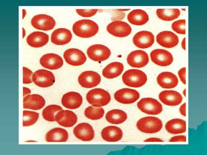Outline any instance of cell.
<instances>
[{
  "mask_svg": "<svg viewBox=\"0 0 207 155\" xmlns=\"http://www.w3.org/2000/svg\"><path fill=\"white\" fill-rule=\"evenodd\" d=\"M72 30L77 36L89 38L95 35L99 30L97 24L91 20L84 19L78 21L73 25Z\"/></svg>",
  "mask_w": 207,
  "mask_h": 155,
  "instance_id": "cell-1",
  "label": "cell"
},
{
  "mask_svg": "<svg viewBox=\"0 0 207 155\" xmlns=\"http://www.w3.org/2000/svg\"><path fill=\"white\" fill-rule=\"evenodd\" d=\"M123 82L126 86L134 88L140 87L146 83L147 77L142 71L137 69H130L126 71L122 77Z\"/></svg>",
  "mask_w": 207,
  "mask_h": 155,
  "instance_id": "cell-2",
  "label": "cell"
},
{
  "mask_svg": "<svg viewBox=\"0 0 207 155\" xmlns=\"http://www.w3.org/2000/svg\"><path fill=\"white\" fill-rule=\"evenodd\" d=\"M162 123L159 118L153 116L144 117L137 122L136 126L141 131L147 133H153L160 131L162 127Z\"/></svg>",
  "mask_w": 207,
  "mask_h": 155,
  "instance_id": "cell-3",
  "label": "cell"
},
{
  "mask_svg": "<svg viewBox=\"0 0 207 155\" xmlns=\"http://www.w3.org/2000/svg\"><path fill=\"white\" fill-rule=\"evenodd\" d=\"M87 102L93 106L101 107L107 105L111 100L110 94L106 90L96 88L88 92L86 96Z\"/></svg>",
  "mask_w": 207,
  "mask_h": 155,
  "instance_id": "cell-4",
  "label": "cell"
},
{
  "mask_svg": "<svg viewBox=\"0 0 207 155\" xmlns=\"http://www.w3.org/2000/svg\"><path fill=\"white\" fill-rule=\"evenodd\" d=\"M137 106L141 111L148 115L159 114L163 109L162 104L157 100L151 98L141 99L137 102Z\"/></svg>",
  "mask_w": 207,
  "mask_h": 155,
  "instance_id": "cell-5",
  "label": "cell"
},
{
  "mask_svg": "<svg viewBox=\"0 0 207 155\" xmlns=\"http://www.w3.org/2000/svg\"><path fill=\"white\" fill-rule=\"evenodd\" d=\"M32 80L37 86L47 88L52 86L55 82V77L51 71L44 69L36 71L33 74Z\"/></svg>",
  "mask_w": 207,
  "mask_h": 155,
  "instance_id": "cell-6",
  "label": "cell"
},
{
  "mask_svg": "<svg viewBox=\"0 0 207 155\" xmlns=\"http://www.w3.org/2000/svg\"><path fill=\"white\" fill-rule=\"evenodd\" d=\"M87 54L90 59L95 61H102L108 59L110 55V49L105 45L95 44L87 49Z\"/></svg>",
  "mask_w": 207,
  "mask_h": 155,
  "instance_id": "cell-7",
  "label": "cell"
},
{
  "mask_svg": "<svg viewBox=\"0 0 207 155\" xmlns=\"http://www.w3.org/2000/svg\"><path fill=\"white\" fill-rule=\"evenodd\" d=\"M31 23L34 28L44 31L52 30L55 25V22L53 18L45 14L35 15L31 19Z\"/></svg>",
  "mask_w": 207,
  "mask_h": 155,
  "instance_id": "cell-8",
  "label": "cell"
},
{
  "mask_svg": "<svg viewBox=\"0 0 207 155\" xmlns=\"http://www.w3.org/2000/svg\"><path fill=\"white\" fill-rule=\"evenodd\" d=\"M107 30L111 35L119 37H124L129 35L131 32L130 26L127 23L116 21L109 24Z\"/></svg>",
  "mask_w": 207,
  "mask_h": 155,
  "instance_id": "cell-9",
  "label": "cell"
},
{
  "mask_svg": "<svg viewBox=\"0 0 207 155\" xmlns=\"http://www.w3.org/2000/svg\"><path fill=\"white\" fill-rule=\"evenodd\" d=\"M115 99L118 102L124 104L133 103L137 100L140 94L136 90L123 88L116 91L114 95Z\"/></svg>",
  "mask_w": 207,
  "mask_h": 155,
  "instance_id": "cell-10",
  "label": "cell"
},
{
  "mask_svg": "<svg viewBox=\"0 0 207 155\" xmlns=\"http://www.w3.org/2000/svg\"><path fill=\"white\" fill-rule=\"evenodd\" d=\"M101 77L97 72L92 71L83 72L79 76L78 81L82 87L91 88L97 86L100 83Z\"/></svg>",
  "mask_w": 207,
  "mask_h": 155,
  "instance_id": "cell-11",
  "label": "cell"
},
{
  "mask_svg": "<svg viewBox=\"0 0 207 155\" xmlns=\"http://www.w3.org/2000/svg\"><path fill=\"white\" fill-rule=\"evenodd\" d=\"M63 57L66 62L74 66H78L84 64L87 58L80 50L75 48L67 49L64 52Z\"/></svg>",
  "mask_w": 207,
  "mask_h": 155,
  "instance_id": "cell-12",
  "label": "cell"
},
{
  "mask_svg": "<svg viewBox=\"0 0 207 155\" xmlns=\"http://www.w3.org/2000/svg\"><path fill=\"white\" fill-rule=\"evenodd\" d=\"M149 61L148 54L141 50H136L131 52L127 58L128 63L133 67H143L147 64Z\"/></svg>",
  "mask_w": 207,
  "mask_h": 155,
  "instance_id": "cell-13",
  "label": "cell"
},
{
  "mask_svg": "<svg viewBox=\"0 0 207 155\" xmlns=\"http://www.w3.org/2000/svg\"><path fill=\"white\" fill-rule=\"evenodd\" d=\"M150 56L153 63L161 66H168L173 61V57L171 54L164 49H155L151 52Z\"/></svg>",
  "mask_w": 207,
  "mask_h": 155,
  "instance_id": "cell-14",
  "label": "cell"
},
{
  "mask_svg": "<svg viewBox=\"0 0 207 155\" xmlns=\"http://www.w3.org/2000/svg\"><path fill=\"white\" fill-rule=\"evenodd\" d=\"M154 37L151 32L142 31L137 33L134 36L133 41L134 44L140 49L149 48L153 44Z\"/></svg>",
  "mask_w": 207,
  "mask_h": 155,
  "instance_id": "cell-15",
  "label": "cell"
},
{
  "mask_svg": "<svg viewBox=\"0 0 207 155\" xmlns=\"http://www.w3.org/2000/svg\"><path fill=\"white\" fill-rule=\"evenodd\" d=\"M73 133L76 138L83 141H89L94 137V131L92 126L86 123H80L73 129Z\"/></svg>",
  "mask_w": 207,
  "mask_h": 155,
  "instance_id": "cell-16",
  "label": "cell"
},
{
  "mask_svg": "<svg viewBox=\"0 0 207 155\" xmlns=\"http://www.w3.org/2000/svg\"><path fill=\"white\" fill-rule=\"evenodd\" d=\"M39 61L43 67L50 70L60 68L63 64L62 58L58 55L53 53L44 55L41 58Z\"/></svg>",
  "mask_w": 207,
  "mask_h": 155,
  "instance_id": "cell-17",
  "label": "cell"
},
{
  "mask_svg": "<svg viewBox=\"0 0 207 155\" xmlns=\"http://www.w3.org/2000/svg\"><path fill=\"white\" fill-rule=\"evenodd\" d=\"M55 121L58 124L65 127L73 126L77 122V117L72 111L68 110H62L58 112L55 117Z\"/></svg>",
  "mask_w": 207,
  "mask_h": 155,
  "instance_id": "cell-18",
  "label": "cell"
},
{
  "mask_svg": "<svg viewBox=\"0 0 207 155\" xmlns=\"http://www.w3.org/2000/svg\"><path fill=\"white\" fill-rule=\"evenodd\" d=\"M156 41L161 46L166 48H172L179 42L178 36L172 32L164 31L158 33L156 37Z\"/></svg>",
  "mask_w": 207,
  "mask_h": 155,
  "instance_id": "cell-19",
  "label": "cell"
},
{
  "mask_svg": "<svg viewBox=\"0 0 207 155\" xmlns=\"http://www.w3.org/2000/svg\"><path fill=\"white\" fill-rule=\"evenodd\" d=\"M159 98L163 104L169 106H176L182 102L183 97L180 93L173 90H165L160 93Z\"/></svg>",
  "mask_w": 207,
  "mask_h": 155,
  "instance_id": "cell-20",
  "label": "cell"
},
{
  "mask_svg": "<svg viewBox=\"0 0 207 155\" xmlns=\"http://www.w3.org/2000/svg\"><path fill=\"white\" fill-rule=\"evenodd\" d=\"M83 102L82 96L79 93L70 92L64 94L61 99V102L65 107L70 109L79 108Z\"/></svg>",
  "mask_w": 207,
  "mask_h": 155,
  "instance_id": "cell-21",
  "label": "cell"
},
{
  "mask_svg": "<svg viewBox=\"0 0 207 155\" xmlns=\"http://www.w3.org/2000/svg\"><path fill=\"white\" fill-rule=\"evenodd\" d=\"M45 104L44 98L39 94H29L23 98V105L24 109L39 110L43 108Z\"/></svg>",
  "mask_w": 207,
  "mask_h": 155,
  "instance_id": "cell-22",
  "label": "cell"
},
{
  "mask_svg": "<svg viewBox=\"0 0 207 155\" xmlns=\"http://www.w3.org/2000/svg\"><path fill=\"white\" fill-rule=\"evenodd\" d=\"M72 37L71 32L65 28H59L54 30L51 35V41L57 45H62L70 42Z\"/></svg>",
  "mask_w": 207,
  "mask_h": 155,
  "instance_id": "cell-23",
  "label": "cell"
},
{
  "mask_svg": "<svg viewBox=\"0 0 207 155\" xmlns=\"http://www.w3.org/2000/svg\"><path fill=\"white\" fill-rule=\"evenodd\" d=\"M157 81L159 85L164 88L170 89L175 87L178 84L177 76L170 72H164L158 75Z\"/></svg>",
  "mask_w": 207,
  "mask_h": 155,
  "instance_id": "cell-24",
  "label": "cell"
},
{
  "mask_svg": "<svg viewBox=\"0 0 207 155\" xmlns=\"http://www.w3.org/2000/svg\"><path fill=\"white\" fill-rule=\"evenodd\" d=\"M49 36L41 32L36 31L30 34L27 37L26 42L30 46L34 48L42 47L48 42Z\"/></svg>",
  "mask_w": 207,
  "mask_h": 155,
  "instance_id": "cell-25",
  "label": "cell"
},
{
  "mask_svg": "<svg viewBox=\"0 0 207 155\" xmlns=\"http://www.w3.org/2000/svg\"><path fill=\"white\" fill-rule=\"evenodd\" d=\"M123 135L122 130L114 126H109L104 128L101 132L103 140L108 142H116L121 139Z\"/></svg>",
  "mask_w": 207,
  "mask_h": 155,
  "instance_id": "cell-26",
  "label": "cell"
},
{
  "mask_svg": "<svg viewBox=\"0 0 207 155\" xmlns=\"http://www.w3.org/2000/svg\"><path fill=\"white\" fill-rule=\"evenodd\" d=\"M68 138V133L65 129L56 127L48 131L45 136V140L48 142H65Z\"/></svg>",
  "mask_w": 207,
  "mask_h": 155,
  "instance_id": "cell-27",
  "label": "cell"
},
{
  "mask_svg": "<svg viewBox=\"0 0 207 155\" xmlns=\"http://www.w3.org/2000/svg\"><path fill=\"white\" fill-rule=\"evenodd\" d=\"M165 128L169 133L173 134L182 133L186 131V121L180 119H174L168 121Z\"/></svg>",
  "mask_w": 207,
  "mask_h": 155,
  "instance_id": "cell-28",
  "label": "cell"
},
{
  "mask_svg": "<svg viewBox=\"0 0 207 155\" xmlns=\"http://www.w3.org/2000/svg\"><path fill=\"white\" fill-rule=\"evenodd\" d=\"M149 19V16L144 11L136 9L131 11L127 16V20L131 24L135 25H142L146 23Z\"/></svg>",
  "mask_w": 207,
  "mask_h": 155,
  "instance_id": "cell-29",
  "label": "cell"
},
{
  "mask_svg": "<svg viewBox=\"0 0 207 155\" xmlns=\"http://www.w3.org/2000/svg\"><path fill=\"white\" fill-rule=\"evenodd\" d=\"M124 69L123 64L119 62L111 63L107 65L103 69L102 75L108 79H112L120 75Z\"/></svg>",
  "mask_w": 207,
  "mask_h": 155,
  "instance_id": "cell-30",
  "label": "cell"
},
{
  "mask_svg": "<svg viewBox=\"0 0 207 155\" xmlns=\"http://www.w3.org/2000/svg\"><path fill=\"white\" fill-rule=\"evenodd\" d=\"M106 120L110 123L114 124H121L125 121L127 115L124 111L118 109L111 110L106 114Z\"/></svg>",
  "mask_w": 207,
  "mask_h": 155,
  "instance_id": "cell-31",
  "label": "cell"
},
{
  "mask_svg": "<svg viewBox=\"0 0 207 155\" xmlns=\"http://www.w3.org/2000/svg\"><path fill=\"white\" fill-rule=\"evenodd\" d=\"M156 13L160 19L169 21L177 18L180 15V11L178 9H157Z\"/></svg>",
  "mask_w": 207,
  "mask_h": 155,
  "instance_id": "cell-32",
  "label": "cell"
},
{
  "mask_svg": "<svg viewBox=\"0 0 207 155\" xmlns=\"http://www.w3.org/2000/svg\"><path fill=\"white\" fill-rule=\"evenodd\" d=\"M62 110V108L60 106L55 104L48 105L43 110L42 115L45 120L50 121H55V117L57 113Z\"/></svg>",
  "mask_w": 207,
  "mask_h": 155,
  "instance_id": "cell-33",
  "label": "cell"
},
{
  "mask_svg": "<svg viewBox=\"0 0 207 155\" xmlns=\"http://www.w3.org/2000/svg\"><path fill=\"white\" fill-rule=\"evenodd\" d=\"M104 113V109L100 107L90 106L87 108L84 111L85 116L92 120H97L103 117Z\"/></svg>",
  "mask_w": 207,
  "mask_h": 155,
  "instance_id": "cell-34",
  "label": "cell"
},
{
  "mask_svg": "<svg viewBox=\"0 0 207 155\" xmlns=\"http://www.w3.org/2000/svg\"><path fill=\"white\" fill-rule=\"evenodd\" d=\"M23 115V126L28 127L33 125L37 121L39 114L35 112L24 110Z\"/></svg>",
  "mask_w": 207,
  "mask_h": 155,
  "instance_id": "cell-35",
  "label": "cell"
},
{
  "mask_svg": "<svg viewBox=\"0 0 207 155\" xmlns=\"http://www.w3.org/2000/svg\"><path fill=\"white\" fill-rule=\"evenodd\" d=\"M185 19L179 20L174 22L172 24V29L177 33L185 34Z\"/></svg>",
  "mask_w": 207,
  "mask_h": 155,
  "instance_id": "cell-36",
  "label": "cell"
},
{
  "mask_svg": "<svg viewBox=\"0 0 207 155\" xmlns=\"http://www.w3.org/2000/svg\"><path fill=\"white\" fill-rule=\"evenodd\" d=\"M23 83L27 84L32 83L33 72L28 68L24 67H23Z\"/></svg>",
  "mask_w": 207,
  "mask_h": 155,
  "instance_id": "cell-37",
  "label": "cell"
},
{
  "mask_svg": "<svg viewBox=\"0 0 207 155\" xmlns=\"http://www.w3.org/2000/svg\"><path fill=\"white\" fill-rule=\"evenodd\" d=\"M98 9H76L77 13L84 17H89L94 15L97 12Z\"/></svg>",
  "mask_w": 207,
  "mask_h": 155,
  "instance_id": "cell-38",
  "label": "cell"
},
{
  "mask_svg": "<svg viewBox=\"0 0 207 155\" xmlns=\"http://www.w3.org/2000/svg\"><path fill=\"white\" fill-rule=\"evenodd\" d=\"M185 73V67L181 68L178 72V74L181 82L185 85L186 84Z\"/></svg>",
  "mask_w": 207,
  "mask_h": 155,
  "instance_id": "cell-39",
  "label": "cell"
},
{
  "mask_svg": "<svg viewBox=\"0 0 207 155\" xmlns=\"http://www.w3.org/2000/svg\"><path fill=\"white\" fill-rule=\"evenodd\" d=\"M169 142H186V137L184 135H180L173 136L169 140Z\"/></svg>",
  "mask_w": 207,
  "mask_h": 155,
  "instance_id": "cell-40",
  "label": "cell"
},
{
  "mask_svg": "<svg viewBox=\"0 0 207 155\" xmlns=\"http://www.w3.org/2000/svg\"><path fill=\"white\" fill-rule=\"evenodd\" d=\"M179 112L181 114L184 116H186V103L183 104L180 107Z\"/></svg>",
  "mask_w": 207,
  "mask_h": 155,
  "instance_id": "cell-41",
  "label": "cell"
},
{
  "mask_svg": "<svg viewBox=\"0 0 207 155\" xmlns=\"http://www.w3.org/2000/svg\"><path fill=\"white\" fill-rule=\"evenodd\" d=\"M164 141L160 138L156 137H151L146 139L144 141V142H163Z\"/></svg>",
  "mask_w": 207,
  "mask_h": 155,
  "instance_id": "cell-42",
  "label": "cell"
},
{
  "mask_svg": "<svg viewBox=\"0 0 207 155\" xmlns=\"http://www.w3.org/2000/svg\"><path fill=\"white\" fill-rule=\"evenodd\" d=\"M23 98L29 94L31 92V90L29 89L24 87H23Z\"/></svg>",
  "mask_w": 207,
  "mask_h": 155,
  "instance_id": "cell-43",
  "label": "cell"
},
{
  "mask_svg": "<svg viewBox=\"0 0 207 155\" xmlns=\"http://www.w3.org/2000/svg\"><path fill=\"white\" fill-rule=\"evenodd\" d=\"M181 46L182 48L184 50H185V38H184L183 40L181 42Z\"/></svg>",
  "mask_w": 207,
  "mask_h": 155,
  "instance_id": "cell-44",
  "label": "cell"
},
{
  "mask_svg": "<svg viewBox=\"0 0 207 155\" xmlns=\"http://www.w3.org/2000/svg\"><path fill=\"white\" fill-rule=\"evenodd\" d=\"M25 35V32L24 29L23 28V38Z\"/></svg>",
  "mask_w": 207,
  "mask_h": 155,
  "instance_id": "cell-45",
  "label": "cell"
},
{
  "mask_svg": "<svg viewBox=\"0 0 207 155\" xmlns=\"http://www.w3.org/2000/svg\"><path fill=\"white\" fill-rule=\"evenodd\" d=\"M183 94L185 96H186V89H185L183 91Z\"/></svg>",
  "mask_w": 207,
  "mask_h": 155,
  "instance_id": "cell-46",
  "label": "cell"
},
{
  "mask_svg": "<svg viewBox=\"0 0 207 155\" xmlns=\"http://www.w3.org/2000/svg\"><path fill=\"white\" fill-rule=\"evenodd\" d=\"M129 9H118V10H119V11H128V10H129Z\"/></svg>",
  "mask_w": 207,
  "mask_h": 155,
  "instance_id": "cell-47",
  "label": "cell"
}]
</instances>
